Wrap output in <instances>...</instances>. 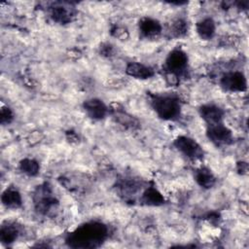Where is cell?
I'll list each match as a JSON object with an SVG mask.
<instances>
[{"label": "cell", "instance_id": "14", "mask_svg": "<svg viewBox=\"0 0 249 249\" xmlns=\"http://www.w3.org/2000/svg\"><path fill=\"white\" fill-rule=\"evenodd\" d=\"M2 204L10 209L19 208L22 204L20 193L14 187H8L1 196Z\"/></svg>", "mask_w": 249, "mask_h": 249}, {"label": "cell", "instance_id": "17", "mask_svg": "<svg viewBox=\"0 0 249 249\" xmlns=\"http://www.w3.org/2000/svg\"><path fill=\"white\" fill-rule=\"evenodd\" d=\"M196 183L203 189H210L214 186L216 178L211 170L207 167H200L195 173Z\"/></svg>", "mask_w": 249, "mask_h": 249}, {"label": "cell", "instance_id": "21", "mask_svg": "<svg viewBox=\"0 0 249 249\" xmlns=\"http://www.w3.org/2000/svg\"><path fill=\"white\" fill-rule=\"evenodd\" d=\"M120 191L122 194H129V195H134L138 190V184L135 180L133 179H124V181H122L119 187Z\"/></svg>", "mask_w": 249, "mask_h": 249}, {"label": "cell", "instance_id": "6", "mask_svg": "<svg viewBox=\"0 0 249 249\" xmlns=\"http://www.w3.org/2000/svg\"><path fill=\"white\" fill-rule=\"evenodd\" d=\"M220 86L226 91L242 92L247 89L246 77L240 71L227 72L221 77Z\"/></svg>", "mask_w": 249, "mask_h": 249}, {"label": "cell", "instance_id": "7", "mask_svg": "<svg viewBox=\"0 0 249 249\" xmlns=\"http://www.w3.org/2000/svg\"><path fill=\"white\" fill-rule=\"evenodd\" d=\"M206 136L216 146L229 145L232 141V132L223 122L207 125Z\"/></svg>", "mask_w": 249, "mask_h": 249}, {"label": "cell", "instance_id": "15", "mask_svg": "<svg viewBox=\"0 0 249 249\" xmlns=\"http://www.w3.org/2000/svg\"><path fill=\"white\" fill-rule=\"evenodd\" d=\"M19 228L17 224L6 222L2 224L0 229V241L3 244L9 245L14 243L19 236Z\"/></svg>", "mask_w": 249, "mask_h": 249}, {"label": "cell", "instance_id": "2", "mask_svg": "<svg viewBox=\"0 0 249 249\" xmlns=\"http://www.w3.org/2000/svg\"><path fill=\"white\" fill-rule=\"evenodd\" d=\"M151 105L157 116L164 121H174L181 114V103L176 95L156 94L151 98Z\"/></svg>", "mask_w": 249, "mask_h": 249}, {"label": "cell", "instance_id": "20", "mask_svg": "<svg viewBox=\"0 0 249 249\" xmlns=\"http://www.w3.org/2000/svg\"><path fill=\"white\" fill-rule=\"evenodd\" d=\"M114 117L116 118V121L119 122L120 124H122L123 125H128L130 127H133L136 124L134 119L132 118V116L128 115L126 112L124 111H119L117 109H114Z\"/></svg>", "mask_w": 249, "mask_h": 249}, {"label": "cell", "instance_id": "3", "mask_svg": "<svg viewBox=\"0 0 249 249\" xmlns=\"http://www.w3.org/2000/svg\"><path fill=\"white\" fill-rule=\"evenodd\" d=\"M33 203L38 213L47 215L57 206L58 201L51 186L48 183H43L37 186L33 193Z\"/></svg>", "mask_w": 249, "mask_h": 249}, {"label": "cell", "instance_id": "4", "mask_svg": "<svg viewBox=\"0 0 249 249\" xmlns=\"http://www.w3.org/2000/svg\"><path fill=\"white\" fill-rule=\"evenodd\" d=\"M188 55L184 51L174 49L167 54L164 61V68L169 75L177 78L186 72L188 68Z\"/></svg>", "mask_w": 249, "mask_h": 249}, {"label": "cell", "instance_id": "5", "mask_svg": "<svg viewBox=\"0 0 249 249\" xmlns=\"http://www.w3.org/2000/svg\"><path fill=\"white\" fill-rule=\"evenodd\" d=\"M173 146L189 160H197L203 158V150L201 146L195 139L189 136H178L173 141Z\"/></svg>", "mask_w": 249, "mask_h": 249}, {"label": "cell", "instance_id": "18", "mask_svg": "<svg viewBox=\"0 0 249 249\" xmlns=\"http://www.w3.org/2000/svg\"><path fill=\"white\" fill-rule=\"evenodd\" d=\"M19 169L23 174L27 176H36L39 173L40 165L35 160L25 158L20 160Z\"/></svg>", "mask_w": 249, "mask_h": 249}, {"label": "cell", "instance_id": "9", "mask_svg": "<svg viewBox=\"0 0 249 249\" xmlns=\"http://www.w3.org/2000/svg\"><path fill=\"white\" fill-rule=\"evenodd\" d=\"M75 15L74 9L66 2L61 3L57 2L54 3L51 8H50V16L51 18L58 23L64 24L68 23L72 20V18Z\"/></svg>", "mask_w": 249, "mask_h": 249}, {"label": "cell", "instance_id": "22", "mask_svg": "<svg viewBox=\"0 0 249 249\" xmlns=\"http://www.w3.org/2000/svg\"><path fill=\"white\" fill-rule=\"evenodd\" d=\"M14 118L13 112L11 111V109L9 107H5L3 106L1 108V115H0V122L2 124H10L12 122Z\"/></svg>", "mask_w": 249, "mask_h": 249}, {"label": "cell", "instance_id": "11", "mask_svg": "<svg viewBox=\"0 0 249 249\" xmlns=\"http://www.w3.org/2000/svg\"><path fill=\"white\" fill-rule=\"evenodd\" d=\"M139 33L144 38H154L162 31V26L159 20L152 18H143L138 23Z\"/></svg>", "mask_w": 249, "mask_h": 249}, {"label": "cell", "instance_id": "12", "mask_svg": "<svg viewBox=\"0 0 249 249\" xmlns=\"http://www.w3.org/2000/svg\"><path fill=\"white\" fill-rule=\"evenodd\" d=\"M139 200L142 204L148 206H160L164 203L163 196L154 186L147 187L145 191L142 193Z\"/></svg>", "mask_w": 249, "mask_h": 249}, {"label": "cell", "instance_id": "8", "mask_svg": "<svg viewBox=\"0 0 249 249\" xmlns=\"http://www.w3.org/2000/svg\"><path fill=\"white\" fill-rule=\"evenodd\" d=\"M83 108L87 116L94 121L103 120L108 114V107L99 98H89L84 101Z\"/></svg>", "mask_w": 249, "mask_h": 249}, {"label": "cell", "instance_id": "13", "mask_svg": "<svg viewBox=\"0 0 249 249\" xmlns=\"http://www.w3.org/2000/svg\"><path fill=\"white\" fill-rule=\"evenodd\" d=\"M125 72L128 76L140 80L149 79L154 75V71L151 67L140 62H129L126 65Z\"/></svg>", "mask_w": 249, "mask_h": 249}, {"label": "cell", "instance_id": "19", "mask_svg": "<svg viewBox=\"0 0 249 249\" xmlns=\"http://www.w3.org/2000/svg\"><path fill=\"white\" fill-rule=\"evenodd\" d=\"M168 31H169L171 37H175V38L182 37L188 31V24L184 19L177 18L174 21H172Z\"/></svg>", "mask_w": 249, "mask_h": 249}, {"label": "cell", "instance_id": "16", "mask_svg": "<svg viewBox=\"0 0 249 249\" xmlns=\"http://www.w3.org/2000/svg\"><path fill=\"white\" fill-rule=\"evenodd\" d=\"M216 25L211 18H205L199 20L196 25L197 35L202 40H210L215 34Z\"/></svg>", "mask_w": 249, "mask_h": 249}, {"label": "cell", "instance_id": "1", "mask_svg": "<svg viewBox=\"0 0 249 249\" xmlns=\"http://www.w3.org/2000/svg\"><path fill=\"white\" fill-rule=\"evenodd\" d=\"M108 236V228L101 222L90 221L77 227L69 232L65 242L72 248H96L99 247Z\"/></svg>", "mask_w": 249, "mask_h": 249}, {"label": "cell", "instance_id": "10", "mask_svg": "<svg viewBox=\"0 0 249 249\" xmlns=\"http://www.w3.org/2000/svg\"><path fill=\"white\" fill-rule=\"evenodd\" d=\"M200 118L206 123L207 125L215 124L223 122L224 111L215 104H204L198 109Z\"/></svg>", "mask_w": 249, "mask_h": 249}]
</instances>
